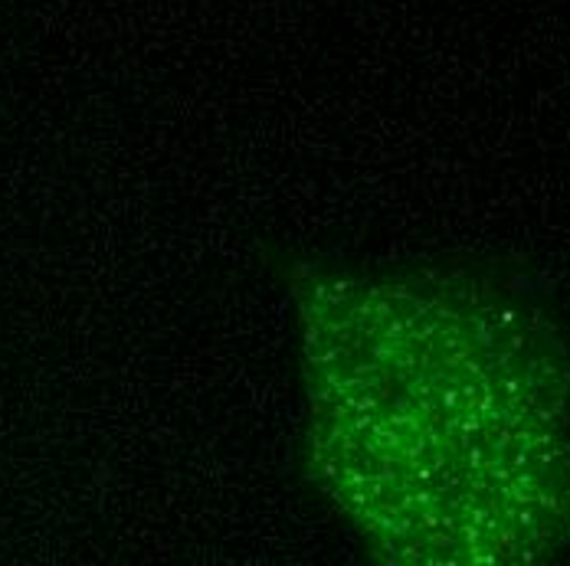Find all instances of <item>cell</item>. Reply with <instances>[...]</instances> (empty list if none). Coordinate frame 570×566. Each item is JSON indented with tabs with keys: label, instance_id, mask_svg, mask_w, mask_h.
<instances>
[{
	"label": "cell",
	"instance_id": "obj_1",
	"mask_svg": "<svg viewBox=\"0 0 570 566\" xmlns=\"http://www.w3.org/2000/svg\"><path fill=\"white\" fill-rule=\"evenodd\" d=\"M318 478L394 564L570 550V350L469 276L335 285L308 315Z\"/></svg>",
	"mask_w": 570,
	"mask_h": 566
}]
</instances>
